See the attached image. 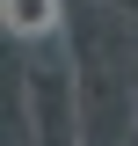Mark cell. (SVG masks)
<instances>
[{"instance_id": "cell-1", "label": "cell", "mask_w": 138, "mask_h": 146, "mask_svg": "<svg viewBox=\"0 0 138 146\" xmlns=\"http://www.w3.org/2000/svg\"><path fill=\"white\" fill-rule=\"evenodd\" d=\"M7 22H15V29L29 22L36 29V22H51V0H7Z\"/></svg>"}]
</instances>
